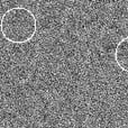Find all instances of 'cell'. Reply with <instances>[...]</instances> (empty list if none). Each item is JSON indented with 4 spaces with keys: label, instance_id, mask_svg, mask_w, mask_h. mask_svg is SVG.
<instances>
[{
    "label": "cell",
    "instance_id": "obj_2",
    "mask_svg": "<svg viewBox=\"0 0 128 128\" xmlns=\"http://www.w3.org/2000/svg\"><path fill=\"white\" fill-rule=\"evenodd\" d=\"M115 61L124 72L128 73V36L118 42L115 50Z\"/></svg>",
    "mask_w": 128,
    "mask_h": 128
},
{
    "label": "cell",
    "instance_id": "obj_1",
    "mask_svg": "<svg viewBox=\"0 0 128 128\" xmlns=\"http://www.w3.org/2000/svg\"><path fill=\"white\" fill-rule=\"evenodd\" d=\"M1 34L12 44L30 42L37 32V19L32 10L24 7H14L6 10L0 22Z\"/></svg>",
    "mask_w": 128,
    "mask_h": 128
}]
</instances>
